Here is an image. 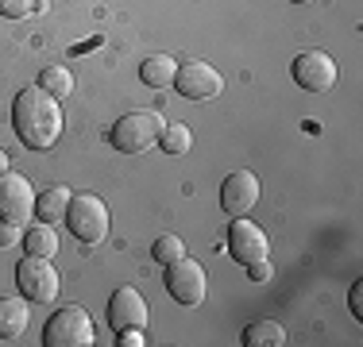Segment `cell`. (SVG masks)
Instances as JSON below:
<instances>
[{"mask_svg": "<svg viewBox=\"0 0 363 347\" xmlns=\"http://www.w3.org/2000/svg\"><path fill=\"white\" fill-rule=\"evenodd\" d=\"M247 278H252V282H267V278H271V263H267V258L247 263Z\"/></svg>", "mask_w": 363, "mask_h": 347, "instance_id": "cell-24", "label": "cell"}, {"mask_svg": "<svg viewBox=\"0 0 363 347\" xmlns=\"http://www.w3.org/2000/svg\"><path fill=\"white\" fill-rule=\"evenodd\" d=\"M167 293L178 301V305H186V309H194V305H201L205 301V290H209V278H205V266L201 263H194L189 255H182L174 258V263H167Z\"/></svg>", "mask_w": 363, "mask_h": 347, "instance_id": "cell-6", "label": "cell"}, {"mask_svg": "<svg viewBox=\"0 0 363 347\" xmlns=\"http://www.w3.org/2000/svg\"><path fill=\"white\" fill-rule=\"evenodd\" d=\"M35 8L39 0H0V16H8V20H28Z\"/></svg>", "mask_w": 363, "mask_h": 347, "instance_id": "cell-21", "label": "cell"}, {"mask_svg": "<svg viewBox=\"0 0 363 347\" xmlns=\"http://www.w3.org/2000/svg\"><path fill=\"white\" fill-rule=\"evenodd\" d=\"M62 220L70 228V236L77 243H85V247H97L108 236V205L93 193H74Z\"/></svg>", "mask_w": 363, "mask_h": 347, "instance_id": "cell-2", "label": "cell"}, {"mask_svg": "<svg viewBox=\"0 0 363 347\" xmlns=\"http://www.w3.org/2000/svg\"><path fill=\"white\" fill-rule=\"evenodd\" d=\"M352 312H356V317L363 320V282H356V285H352Z\"/></svg>", "mask_w": 363, "mask_h": 347, "instance_id": "cell-25", "label": "cell"}, {"mask_svg": "<svg viewBox=\"0 0 363 347\" xmlns=\"http://www.w3.org/2000/svg\"><path fill=\"white\" fill-rule=\"evenodd\" d=\"M16 243H20V224L0 220V247H16Z\"/></svg>", "mask_w": 363, "mask_h": 347, "instance_id": "cell-23", "label": "cell"}, {"mask_svg": "<svg viewBox=\"0 0 363 347\" xmlns=\"http://www.w3.org/2000/svg\"><path fill=\"white\" fill-rule=\"evenodd\" d=\"M267 251H271V243H267V232L252 224L247 216H236L228 228V255L236 258L240 266L247 263H259V258H267Z\"/></svg>", "mask_w": 363, "mask_h": 347, "instance_id": "cell-10", "label": "cell"}, {"mask_svg": "<svg viewBox=\"0 0 363 347\" xmlns=\"http://www.w3.org/2000/svg\"><path fill=\"white\" fill-rule=\"evenodd\" d=\"M93 340H97V324L82 305L58 309L43 328V343L47 347H89Z\"/></svg>", "mask_w": 363, "mask_h": 347, "instance_id": "cell-4", "label": "cell"}, {"mask_svg": "<svg viewBox=\"0 0 363 347\" xmlns=\"http://www.w3.org/2000/svg\"><path fill=\"white\" fill-rule=\"evenodd\" d=\"M336 77H340V69L325 50H306V55L294 58V81L309 93H328L336 85Z\"/></svg>", "mask_w": 363, "mask_h": 347, "instance_id": "cell-9", "label": "cell"}, {"mask_svg": "<svg viewBox=\"0 0 363 347\" xmlns=\"http://www.w3.org/2000/svg\"><path fill=\"white\" fill-rule=\"evenodd\" d=\"M162 116L159 112H143V108H135V112H128V116H120L116 124H112V147L116 151H124V154H143V151H151L155 143H159V135H162Z\"/></svg>", "mask_w": 363, "mask_h": 347, "instance_id": "cell-3", "label": "cell"}, {"mask_svg": "<svg viewBox=\"0 0 363 347\" xmlns=\"http://www.w3.org/2000/svg\"><path fill=\"white\" fill-rule=\"evenodd\" d=\"M31 216H35V189H31V181L23 174L4 170L0 174V220L23 228V224H31Z\"/></svg>", "mask_w": 363, "mask_h": 347, "instance_id": "cell-7", "label": "cell"}, {"mask_svg": "<svg viewBox=\"0 0 363 347\" xmlns=\"http://www.w3.org/2000/svg\"><path fill=\"white\" fill-rule=\"evenodd\" d=\"M16 282H20V293L31 301V305H50L58 297V285H62V274L50 266V258L28 255L16 266Z\"/></svg>", "mask_w": 363, "mask_h": 347, "instance_id": "cell-5", "label": "cell"}, {"mask_svg": "<svg viewBox=\"0 0 363 347\" xmlns=\"http://www.w3.org/2000/svg\"><path fill=\"white\" fill-rule=\"evenodd\" d=\"M294 4H313V0H294Z\"/></svg>", "mask_w": 363, "mask_h": 347, "instance_id": "cell-27", "label": "cell"}, {"mask_svg": "<svg viewBox=\"0 0 363 347\" xmlns=\"http://www.w3.org/2000/svg\"><path fill=\"white\" fill-rule=\"evenodd\" d=\"M4 170H8V151L0 147V174H4Z\"/></svg>", "mask_w": 363, "mask_h": 347, "instance_id": "cell-26", "label": "cell"}, {"mask_svg": "<svg viewBox=\"0 0 363 347\" xmlns=\"http://www.w3.org/2000/svg\"><path fill=\"white\" fill-rule=\"evenodd\" d=\"M151 255H155V263H174V258L186 255V243H182L178 236H159L155 239V247H151Z\"/></svg>", "mask_w": 363, "mask_h": 347, "instance_id": "cell-20", "label": "cell"}, {"mask_svg": "<svg viewBox=\"0 0 363 347\" xmlns=\"http://www.w3.org/2000/svg\"><path fill=\"white\" fill-rule=\"evenodd\" d=\"M174 85H178L182 97H189V101H209L217 93H224V77L209 62H197V58L194 62H178Z\"/></svg>", "mask_w": 363, "mask_h": 347, "instance_id": "cell-8", "label": "cell"}, {"mask_svg": "<svg viewBox=\"0 0 363 347\" xmlns=\"http://www.w3.org/2000/svg\"><path fill=\"white\" fill-rule=\"evenodd\" d=\"M116 336H120V340H116L120 347H143V343H147V336H143V328H120V332H116Z\"/></svg>", "mask_w": 363, "mask_h": 347, "instance_id": "cell-22", "label": "cell"}, {"mask_svg": "<svg viewBox=\"0 0 363 347\" xmlns=\"http://www.w3.org/2000/svg\"><path fill=\"white\" fill-rule=\"evenodd\" d=\"M174 74H178V62L170 55H151L140 66V81L147 89H167V85H174Z\"/></svg>", "mask_w": 363, "mask_h": 347, "instance_id": "cell-15", "label": "cell"}, {"mask_svg": "<svg viewBox=\"0 0 363 347\" xmlns=\"http://www.w3.org/2000/svg\"><path fill=\"white\" fill-rule=\"evenodd\" d=\"M259 201V178L252 170H236L220 186V208L228 216H247Z\"/></svg>", "mask_w": 363, "mask_h": 347, "instance_id": "cell-11", "label": "cell"}, {"mask_svg": "<svg viewBox=\"0 0 363 347\" xmlns=\"http://www.w3.org/2000/svg\"><path fill=\"white\" fill-rule=\"evenodd\" d=\"M244 343L247 347H282L286 343V328L279 320H255L244 328Z\"/></svg>", "mask_w": 363, "mask_h": 347, "instance_id": "cell-17", "label": "cell"}, {"mask_svg": "<svg viewBox=\"0 0 363 347\" xmlns=\"http://www.w3.org/2000/svg\"><path fill=\"white\" fill-rule=\"evenodd\" d=\"M35 85H39L43 93H50V97L66 101V97L74 93V74H70L66 66H47V69L39 74V81H35Z\"/></svg>", "mask_w": 363, "mask_h": 347, "instance_id": "cell-18", "label": "cell"}, {"mask_svg": "<svg viewBox=\"0 0 363 347\" xmlns=\"http://www.w3.org/2000/svg\"><path fill=\"white\" fill-rule=\"evenodd\" d=\"M62 104L58 97L43 93L39 85H28V89L16 93L12 101V127L20 135V143L28 151H50L62 135Z\"/></svg>", "mask_w": 363, "mask_h": 347, "instance_id": "cell-1", "label": "cell"}, {"mask_svg": "<svg viewBox=\"0 0 363 347\" xmlns=\"http://www.w3.org/2000/svg\"><path fill=\"white\" fill-rule=\"evenodd\" d=\"M108 324L116 328H143L147 324V301L135 285H120L108 297Z\"/></svg>", "mask_w": 363, "mask_h": 347, "instance_id": "cell-12", "label": "cell"}, {"mask_svg": "<svg viewBox=\"0 0 363 347\" xmlns=\"http://www.w3.org/2000/svg\"><path fill=\"white\" fill-rule=\"evenodd\" d=\"M23 247H28V255H39V258H55L58 251V232L55 224H31L28 232H23Z\"/></svg>", "mask_w": 363, "mask_h": 347, "instance_id": "cell-16", "label": "cell"}, {"mask_svg": "<svg viewBox=\"0 0 363 347\" xmlns=\"http://www.w3.org/2000/svg\"><path fill=\"white\" fill-rule=\"evenodd\" d=\"M70 186H50L43 189V193H35V216L43 224H58L66 216V208H70Z\"/></svg>", "mask_w": 363, "mask_h": 347, "instance_id": "cell-14", "label": "cell"}, {"mask_svg": "<svg viewBox=\"0 0 363 347\" xmlns=\"http://www.w3.org/2000/svg\"><path fill=\"white\" fill-rule=\"evenodd\" d=\"M31 320L28 297H0V340H20Z\"/></svg>", "mask_w": 363, "mask_h": 347, "instance_id": "cell-13", "label": "cell"}, {"mask_svg": "<svg viewBox=\"0 0 363 347\" xmlns=\"http://www.w3.org/2000/svg\"><path fill=\"white\" fill-rule=\"evenodd\" d=\"M159 147L167 154H186L189 147H194V135H189L186 124H167V127H162V135H159Z\"/></svg>", "mask_w": 363, "mask_h": 347, "instance_id": "cell-19", "label": "cell"}]
</instances>
